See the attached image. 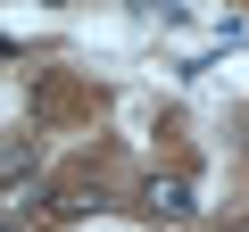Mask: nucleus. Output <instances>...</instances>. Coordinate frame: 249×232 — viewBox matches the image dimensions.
<instances>
[{
    "instance_id": "obj_2",
    "label": "nucleus",
    "mask_w": 249,
    "mask_h": 232,
    "mask_svg": "<svg viewBox=\"0 0 249 232\" xmlns=\"http://www.w3.org/2000/svg\"><path fill=\"white\" fill-rule=\"evenodd\" d=\"M232 232H241V224H232Z\"/></svg>"
},
{
    "instance_id": "obj_1",
    "label": "nucleus",
    "mask_w": 249,
    "mask_h": 232,
    "mask_svg": "<svg viewBox=\"0 0 249 232\" xmlns=\"http://www.w3.org/2000/svg\"><path fill=\"white\" fill-rule=\"evenodd\" d=\"M142 207L158 224H191L199 215V191H191V174H142Z\"/></svg>"
}]
</instances>
